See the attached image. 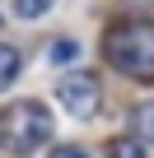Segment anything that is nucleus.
Here are the masks:
<instances>
[{"instance_id":"0eeeda50","label":"nucleus","mask_w":154,"mask_h":158,"mask_svg":"<svg viewBox=\"0 0 154 158\" xmlns=\"http://www.w3.org/2000/svg\"><path fill=\"white\" fill-rule=\"evenodd\" d=\"M19 65H24V60H19V51H14V47H0V89H10V84H14Z\"/></svg>"},{"instance_id":"20e7f679","label":"nucleus","mask_w":154,"mask_h":158,"mask_svg":"<svg viewBox=\"0 0 154 158\" xmlns=\"http://www.w3.org/2000/svg\"><path fill=\"white\" fill-rule=\"evenodd\" d=\"M108 158H145V139L117 135V139H108Z\"/></svg>"},{"instance_id":"39448f33","label":"nucleus","mask_w":154,"mask_h":158,"mask_svg":"<svg viewBox=\"0 0 154 158\" xmlns=\"http://www.w3.org/2000/svg\"><path fill=\"white\" fill-rule=\"evenodd\" d=\"M47 60H51V65H70V60H80V42H75V37L51 42V47H47Z\"/></svg>"},{"instance_id":"7ed1b4c3","label":"nucleus","mask_w":154,"mask_h":158,"mask_svg":"<svg viewBox=\"0 0 154 158\" xmlns=\"http://www.w3.org/2000/svg\"><path fill=\"white\" fill-rule=\"evenodd\" d=\"M56 98H61V107L70 116H94L98 102H103V93H98V84H94L89 74H65L61 84H56Z\"/></svg>"},{"instance_id":"1a4fd4ad","label":"nucleus","mask_w":154,"mask_h":158,"mask_svg":"<svg viewBox=\"0 0 154 158\" xmlns=\"http://www.w3.org/2000/svg\"><path fill=\"white\" fill-rule=\"evenodd\" d=\"M51 158H89L84 149H70V144H61V149H51Z\"/></svg>"},{"instance_id":"f03ea898","label":"nucleus","mask_w":154,"mask_h":158,"mask_svg":"<svg viewBox=\"0 0 154 158\" xmlns=\"http://www.w3.org/2000/svg\"><path fill=\"white\" fill-rule=\"evenodd\" d=\"M10 121H14L10 144H14L19 153H33V149H37V144L51 135V121H47V107H42V102H24V107H19Z\"/></svg>"},{"instance_id":"6e6552de","label":"nucleus","mask_w":154,"mask_h":158,"mask_svg":"<svg viewBox=\"0 0 154 158\" xmlns=\"http://www.w3.org/2000/svg\"><path fill=\"white\" fill-rule=\"evenodd\" d=\"M14 10H19V19H42L51 10V0H14Z\"/></svg>"},{"instance_id":"423d86ee","label":"nucleus","mask_w":154,"mask_h":158,"mask_svg":"<svg viewBox=\"0 0 154 158\" xmlns=\"http://www.w3.org/2000/svg\"><path fill=\"white\" fill-rule=\"evenodd\" d=\"M131 121H135V135H140L145 144H154V102H140V107L131 112Z\"/></svg>"},{"instance_id":"f257e3e1","label":"nucleus","mask_w":154,"mask_h":158,"mask_svg":"<svg viewBox=\"0 0 154 158\" xmlns=\"http://www.w3.org/2000/svg\"><path fill=\"white\" fill-rule=\"evenodd\" d=\"M103 56L117 74L154 84V19H126L112 23L103 37Z\"/></svg>"}]
</instances>
